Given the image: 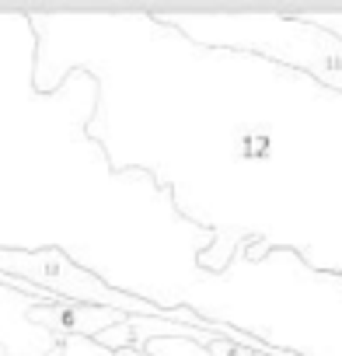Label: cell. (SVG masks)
Returning a JSON list of instances; mask_svg holds the SVG:
<instances>
[{
    "label": "cell",
    "instance_id": "4",
    "mask_svg": "<svg viewBox=\"0 0 342 356\" xmlns=\"http://www.w3.org/2000/svg\"><path fill=\"white\" fill-rule=\"evenodd\" d=\"M248 353H252V349H248ZM252 356H266V353H252Z\"/></svg>",
    "mask_w": 342,
    "mask_h": 356
},
{
    "label": "cell",
    "instance_id": "2",
    "mask_svg": "<svg viewBox=\"0 0 342 356\" xmlns=\"http://www.w3.org/2000/svg\"><path fill=\"white\" fill-rule=\"evenodd\" d=\"M28 318L46 325L49 332L70 339V335H101L115 325H122L129 314L112 311V307H91V304H70V300H56V304H28Z\"/></svg>",
    "mask_w": 342,
    "mask_h": 356
},
{
    "label": "cell",
    "instance_id": "3",
    "mask_svg": "<svg viewBox=\"0 0 342 356\" xmlns=\"http://www.w3.org/2000/svg\"><path fill=\"white\" fill-rule=\"evenodd\" d=\"M304 22H307V25H314V29L332 32L335 39H342V15H307Z\"/></svg>",
    "mask_w": 342,
    "mask_h": 356
},
{
    "label": "cell",
    "instance_id": "1",
    "mask_svg": "<svg viewBox=\"0 0 342 356\" xmlns=\"http://www.w3.org/2000/svg\"><path fill=\"white\" fill-rule=\"evenodd\" d=\"M168 25H179L189 39L210 46H234L276 56L300 70H311L318 81L342 91V39L325 29L307 25L304 18H279V15H217V18H164Z\"/></svg>",
    "mask_w": 342,
    "mask_h": 356
}]
</instances>
